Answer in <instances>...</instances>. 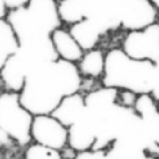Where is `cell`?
Wrapping results in <instances>:
<instances>
[{
    "mask_svg": "<svg viewBox=\"0 0 159 159\" xmlns=\"http://www.w3.org/2000/svg\"><path fill=\"white\" fill-rule=\"evenodd\" d=\"M0 93H1V92H0Z\"/></svg>",
    "mask_w": 159,
    "mask_h": 159,
    "instance_id": "obj_26",
    "label": "cell"
},
{
    "mask_svg": "<svg viewBox=\"0 0 159 159\" xmlns=\"http://www.w3.org/2000/svg\"><path fill=\"white\" fill-rule=\"evenodd\" d=\"M159 8L152 0H128L125 4L120 27L124 30H139L152 23L158 22Z\"/></svg>",
    "mask_w": 159,
    "mask_h": 159,
    "instance_id": "obj_6",
    "label": "cell"
},
{
    "mask_svg": "<svg viewBox=\"0 0 159 159\" xmlns=\"http://www.w3.org/2000/svg\"><path fill=\"white\" fill-rule=\"evenodd\" d=\"M77 66L81 77L93 79L102 78L105 70V53L97 48L87 50L77 63Z\"/></svg>",
    "mask_w": 159,
    "mask_h": 159,
    "instance_id": "obj_14",
    "label": "cell"
},
{
    "mask_svg": "<svg viewBox=\"0 0 159 159\" xmlns=\"http://www.w3.org/2000/svg\"><path fill=\"white\" fill-rule=\"evenodd\" d=\"M26 9L36 28L45 35H51L53 30L62 27L56 0H29Z\"/></svg>",
    "mask_w": 159,
    "mask_h": 159,
    "instance_id": "obj_7",
    "label": "cell"
},
{
    "mask_svg": "<svg viewBox=\"0 0 159 159\" xmlns=\"http://www.w3.org/2000/svg\"><path fill=\"white\" fill-rule=\"evenodd\" d=\"M81 78L77 64L58 58L28 75L20 101L34 116L51 114L63 98L79 92Z\"/></svg>",
    "mask_w": 159,
    "mask_h": 159,
    "instance_id": "obj_1",
    "label": "cell"
},
{
    "mask_svg": "<svg viewBox=\"0 0 159 159\" xmlns=\"http://www.w3.org/2000/svg\"><path fill=\"white\" fill-rule=\"evenodd\" d=\"M94 143L95 135L84 111L83 116L67 128V145L79 152L93 149Z\"/></svg>",
    "mask_w": 159,
    "mask_h": 159,
    "instance_id": "obj_12",
    "label": "cell"
},
{
    "mask_svg": "<svg viewBox=\"0 0 159 159\" xmlns=\"http://www.w3.org/2000/svg\"><path fill=\"white\" fill-rule=\"evenodd\" d=\"M51 41L58 58L67 62L77 64L85 52L81 47L77 43V41L73 39V36L70 34V31L62 27L51 33Z\"/></svg>",
    "mask_w": 159,
    "mask_h": 159,
    "instance_id": "obj_11",
    "label": "cell"
},
{
    "mask_svg": "<svg viewBox=\"0 0 159 159\" xmlns=\"http://www.w3.org/2000/svg\"><path fill=\"white\" fill-rule=\"evenodd\" d=\"M134 111L141 117L143 128L149 141L159 146V105L155 98L149 94L137 97Z\"/></svg>",
    "mask_w": 159,
    "mask_h": 159,
    "instance_id": "obj_8",
    "label": "cell"
},
{
    "mask_svg": "<svg viewBox=\"0 0 159 159\" xmlns=\"http://www.w3.org/2000/svg\"><path fill=\"white\" fill-rule=\"evenodd\" d=\"M28 77L25 64L15 52L9 56L0 71V86L8 92L20 93Z\"/></svg>",
    "mask_w": 159,
    "mask_h": 159,
    "instance_id": "obj_9",
    "label": "cell"
},
{
    "mask_svg": "<svg viewBox=\"0 0 159 159\" xmlns=\"http://www.w3.org/2000/svg\"><path fill=\"white\" fill-rule=\"evenodd\" d=\"M19 49V41L12 26L5 19H0V71L9 56Z\"/></svg>",
    "mask_w": 159,
    "mask_h": 159,
    "instance_id": "obj_16",
    "label": "cell"
},
{
    "mask_svg": "<svg viewBox=\"0 0 159 159\" xmlns=\"http://www.w3.org/2000/svg\"><path fill=\"white\" fill-rule=\"evenodd\" d=\"M34 115L20 101L19 93L4 91L0 93V128L20 146L30 144V128Z\"/></svg>",
    "mask_w": 159,
    "mask_h": 159,
    "instance_id": "obj_3",
    "label": "cell"
},
{
    "mask_svg": "<svg viewBox=\"0 0 159 159\" xmlns=\"http://www.w3.org/2000/svg\"><path fill=\"white\" fill-rule=\"evenodd\" d=\"M106 151L107 150H98V149L79 151L75 153V159H105Z\"/></svg>",
    "mask_w": 159,
    "mask_h": 159,
    "instance_id": "obj_20",
    "label": "cell"
},
{
    "mask_svg": "<svg viewBox=\"0 0 159 159\" xmlns=\"http://www.w3.org/2000/svg\"><path fill=\"white\" fill-rule=\"evenodd\" d=\"M12 142H14L11 137H9V135L5 130H2V129L0 128V149H4V148H7V146L12 143Z\"/></svg>",
    "mask_w": 159,
    "mask_h": 159,
    "instance_id": "obj_23",
    "label": "cell"
},
{
    "mask_svg": "<svg viewBox=\"0 0 159 159\" xmlns=\"http://www.w3.org/2000/svg\"><path fill=\"white\" fill-rule=\"evenodd\" d=\"M150 94L155 98V100L159 103V62L156 64L155 83H153V87H152V91H151Z\"/></svg>",
    "mask_w": 159,
    "mask_h": 159,
    "instance_id": "obj_22",
    "label": "cell"
},
{
    "mask_svg": "<svg viewBox=\"0 0 159 159\" xmlns=\"http://www.w3.org/2000/svg\"><path fill=\"white\" fill-rule=\"evenodd\" d=\"M58 15L61 22L71 26L84 20L86 16L83 0H61L58 2Z\"/></svg>",
    "mask_w": 159,
    "mask_h": 159,
    "instance_id": "obj_17",
    "label": "cell"
},
{
    "mask_svg": "<svg viewBox=\"0 0 159 159\" xmlns=\"http://www.w3.org/2000/svg\"><path fill=\"white\" fill-rule=\"evenodd\" d=\"M5 6L7 11H14V9H19L22 8V7H26L29 0H4Z\"/></svg>",
    "mask_w": 159,
    "mask_h": 159,
    "instance_id": "obj_21",
    "label": "cell"
},
{
    "mask_svg": "<svg viewBox=\"0 0 159 159\" xmlns=\"http://www.w3.org/2000/svg\"><path fill=\"white\" fill-rule=\"evenodd\" d=\"M138 94L128 91V89H120L117 93V103L125 108H134L136 103Z\"/></svg>",
    "mask_w": 159,
    "mask_h": 159,
    "instance_id": "obj_19",
    "label": "cell"
},
{
    "mask_svg": "<svg viewBox=\"0 0 159 159\" xmlns=\"http://www.w3.org/2000/svg\"><path fill=\"white\" fill-rule=\"evenodd\" d=\"M144 159H158L157 157H155V156H152V155H150V153H148V155L145 156V158Z\"/></svg>",
    "mask_w": 159,
    "mask_h": 159,
    "instance_id": "obj_25",
    "label": "cell"
},
{
    "mask_svg": "<svg viewBox=\"0 0 159 159\" xmlns=\"http://www.w3.org/2000/svg\"><path fill=\"white\" fill-rule=\"evenodd\" d=\"M146 150L136 142L117 139L106 151L105 159H144Z\"/></svg>",
    "mask_w": 159,
    "mask_h": 159,
    "instance_id": "obj_15",
    "label": "cell"
},
{
    "mask_svg": "<svg viewBox=\"0 0 159 159\" xmlns=\"http://www.w3.org/2000/svg\"><path fill=\"white\" fill-rule=\"evenodd\" d=\"M69 31L84 51L95 48L105 33L99 25L87 18L72 25Z\"/></svg>",
    "mask_w": 159,
    "mask_h": 159,
    "instance_id": "obj_13",
    "label": "cell"
},
{
    "mask_svg": "<svg viewBox=\"0 0 159 159\" xmlns=\"http://www.w3.org/2000/svg\"><path fill=\"white\" fill-rule=\"evenodd\" d=\"M25 159H62L61 151L37 143L26 146Z\"/></svg>",
    "mask_w": 159,
    "mask_h": 159,
    "instance_id": "obj_18",
    "label": "cell"
},
{
    "mask_svg": "<svg viewBox=\"0 0 159 159\" xmlns=\"http://www.w3.org/2000/svg\"><path fill=\"white\" fill-rule=\"evenodd\" d=\"M84 111L85 98L80 92H77L63 98L51 115L69 128L83 116Z\"/></svg>",
    "mask_w": 159,
    "mask_h": 159,
    "instance_id": "obj_10",
    "label": "cell"
},
{
    "mask_svg": "<svg viewBox=\"0 0 159 159\" xmlns=\"http://www.w3.org/2000/svg\"><path fill=\"white\" fill-rule=\"evenodd\" d=\"M156 64L129 57L121 48L111 49L105 53L102 86L128 89L136 94H149L152 91Z\"/></svg>",
    "mask_w": 159,
    "mask_h": 159,
    "instance_id": "obj_2",
    "label": "cell"
},
{
    "mask_svg": "<svg viewBox=\"0 0 159 159\" xmlns=\"http://www.w3.org/2000/svg\"><path fill=\"white\" fill-rule=\"evenodd\" d=\"M7 13H8V11H7L6 6H5L4 0H0V19H5V18H6Z\"/></svg>",
    "mask_w": 159,
    "mask_h": 159,
    "instance_id": "obj_24",
    "label": "cell"
},
{
    "mask_svg": "<svg viewBox=\"0 0 159 159\" xmlns=\"http://www.w3.org/2000/svg\"><path fill=\"white\" fill-rule=\"evenodd\" d=\"M121 49L134 59L157 64L159 62V22L139 30L128 31L122 40Z\"/></svg>",
    "mask_w": 159,
    "mask_h": 159,
    "instance_id": "obj_4",
    "label": "cell"
},
{
    "mask_svg": "<svg viewBox=\"0 0 159 159\" xmlns=\"http://www.w3.org/2000/svg\"><path fill=\"white\" fill-rule=\"evenodd\" d=\"M31 141L61 151L67 145V128L51 114L35 115L30 128Z\"/></svg>",
    "mask_w": 159,
    "mask_h": 159,
    "instance_id": "obj_5",
    "label": "cell"
}]
</instances>
